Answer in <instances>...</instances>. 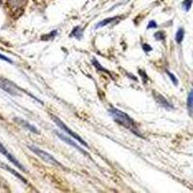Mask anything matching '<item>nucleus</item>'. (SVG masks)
Returning a JSON list of instances; mask_svg holds the SVG:
<instances>
[{"label": "nucleus", "mask_w": 193, "mask_h": 193, "mask_svg": "<svg viewBox=\"0 0 193 193\" xmlns=\"http://www.w3.org/2000/svg\"><path fill=\"white\" fill-rule=\"evenodd\" d=\"M153 96H154L155 100L156 101V104H159L161 107H164L165 109H168V110L173 109V105L162 95H160L159 93L155 91H153Z\"/></svg>", "instance_id": "6"}, {"label": "nucleus", "mask_w": 193, "mask_h": 193, "mask_svg": "<svg viewBox=\"0 0 193 193\" xmlns=\"http://www.w3.org/2000/svg\"><path fill=\"white\" fill-rule=\"evenodd\" d=\"M28 148L31 150L34 154L37 155L40 158H42L44 161L47 162V163H49L51 165H54V166H59V167L63 168V165L60 163L58 160H56V158H54L50 154L45 152L44 150H41V149L35 147V146H28Z\"/></svg>", "instance_id": "2"}, {"label": "nucleus", "mask_w": 193, "mask_h": 193, "mask_svg": "<svg viewBox=\"0 0 193 193\" xmlns=\"http://www.w3.org/2000/svg\"><path fill=\"white\" fill-rule=\"evenodd\" d=\"M0 153H1L2 155H4L6 156V158H8V159L12 162V163L15 164L17 168H20L21 171H23V172H27L26 168H24V167L22 166V164L20 163V162L19 160H17V159L15 158V156L13 155L10 154V153L8 152L7 149H6V148L3 146V145H2L1 143H0Z\"/></svg>", "instance_id": "5"}, {"label": "nucleus", "mask_w": 193, "mask_h": 193, "mask_svg": "<svg viewBox=\"0 0 193 193\" xmlns=\"http://www.w3.org/2000/svg\"><path fill=\"white\" fill-rule=\"evenodd\" d=\"M184 38V29L183 27H180L176 33V42L178 44H180L183 42Z\"/></svg>", "instance_id": "12"}, {"label": "nucleus", "mask_w": 193, "mask_h": 193, "mask_svg": "<svg viewBox=\"0 0 193 193\" xmlns=\"http://www.w3.org/2000/svg\"><path fill=\"white\" fill-rule=\"evenodd\" d=\"M158 27V24H156V22L155 20H151L149 23H148V26L147 28L148 29H152V28H156Z\"/></svg>", "instance_id": "16"}, {"label": "nucleus", "mask_w": 193, "mask_h": 193, "mask_svg": "<svg viewBox=\"0 0 193 193\" xmlns=\"http://www.w3.org/2000/svg\"><path fill=\"white\" fill-rule=\"evenodd\" d=\"M55 133L57 134V136L60 138V139H61L62 141H64L65 143H67V144H69V145H71V146H72L74 148H75V149H77L78 151H79V152L81 153V154H83L84 155H86V156H89V154L88 153H86L85 151H84L83 149H81L79 146H78V145L75 142V141H72V140H71L69 137H67L66 135H64V134H62V133H60V132H58V131H55Z\"/></svg>", "instance_id": "7"}, {"label": "nucleus", "mask_w": 193, "mask_h": 193, "mask_svg": "<svg viewBox=\"0 0 193 193\" xmlns=\"http://www.w3.org/2000/svg\"><path fill=\"white\" fill-rule=\"evenodd\" d=\"M186 104H188V109L189 114H193V90L190 91L188 94Z\"/></svg>", "instance_id": "10"}, {"label": "nucleus", "mask_w": 193, "mask_h": 193, "mask_svg": "<svg viewBox=\"0 0 193 193\" xmlns=\"http://www.w3.org/2000/svg\"><path fill=\"white\" fill-rule=\"evenodd\" d=\"M0 167H2V168H4V169H6V170H8L9 172H11L12 174H13V175H15V176L16 177H17V178H19L20 180H22V182L24 183V184H27V182H26V180L25 179H24L23 177H21L20 176V175L19 174V173H16L15 170H13V169H12V168H10V167H8L7 165H5V164H3V163H0Z\"/></svg>", "instance_id": "9"}, {"label": "nucleus", "mask_w": 193, "mask_h": 193, "mask_svg": "<svg viewBox=\"0 0 193 193\" xmlns=\"http://www.w3.org/2000/svg\"><path fill=\"white\" fill-rule=\"evenodd\" d=\"M51 119L53 120V122L54 123H55L58 126H59V128L60 129H61L62 130H64L65 132H67V133H69L71 137H74L75 138V139L76 140V141H78V142H79L81 145H82V146H84V147H87V148H89V146H88V144L85 142V141H84L83 139H82V138L79 136V135H78L77 133H75V131H72L70 128H68V126H67V125H65L63 122H62V121L61 120H60L58 117H56V116H54V115H51Z\"/></svg>", "instance_id": "3"}, {"label": "nucleus", "mask_w": 193, "mask_h": 193, "mask_svg": "<svg viewBox=\"0 0 193 193\" xmlns=\"http://www.w3.org/2000/svg\"><path fill=\"white\" fill-rule=\"evenodd\" d=\"M0 88L3 89L5 92L9 93L12 96H17L20 95L19 93V89L16 88V86L14 83H12L11 81L4 79V78L0 77Z\"/></svg>", "instance_id": "4"}, {"label": "nucleus", "mask_w": 193, "mask_h": 193, "mask_svg": "<svg viewBox=\"0 0 193 193\" xmlns=\"http://www.w3.org/2000/svg\"><path fill=\"white\" fill-rule=\"evenodd\" d=\"M166 74L168 75V76H169V77H170V79L173 81V83L175 84V85L177 86V85H178V79H177V77L175 76V75L172 74V72H170V71H167V70H166Z\"/></svg>", "instance_id": "14"}, {"label": "nucleus", "mask_w": 193, "mask_h": 193, "mask_svg": "<svg viewBox=\"0 0 193 193\" xmlns=\"http://www.w3.org/2000/svg\"><path fill=\"white\" fill-rule=\"evenodd\" d=\"M142 47H143V49L145 50V52H149V51L152 50V46H149V45H147V44H144V45L142 46Z\"/></svg>", "instance_id": "18"}, {"label": "nucleus", "mask_w": 193, "mask_h": 193, "mask_svg": "<svg viewBox=\"0 0 193 193\" xmlns=\"http://www.w3.org/2000/svg\"><path fill=\"white\" fill-rule=\"evenodd\" d=\"M109 113L115 122H117L121 126H123L124 128L130 129L132 132H134V133L137 134L138 136H140L139 133L136 131V126L133 122V120H132L128 114H126L125 112L117 109L115 107L109 108Z\"/></svg>", "instance_id": "1"}, {"label": "nucleus", "mask_w": 193, "mask_h": 193, "mask_svg": "<svg viewBox=\"0 0 193 193\" xmlns=\"http://www.w3.org/2000/svg\"><path fill=\"white\" fill-rule=\"evenodd\" d=\"M192 2H193V0H184V1L183 2L182 6H183V8L185 12H188L190 10Z\"/></svg>", "instance_id": "13"}, {"label": "nucleus", "mask_w": 193, "mask_h": 193, "mask_svg": "<svg viewBox=\"0 0 193 193\" xmlns=\"http://www.w3.org/2000/svg\"><path fill=\"white\" fill-rule=\"evenodd\" d=\"M155 38L156 40H158V41H162V40H164V39H165V35H164L163 32L159 31V32H158V33H155Z\"/></svg>", "instance_id": "15"}, {"label": "nucleus", "mask_w": 193, "mask_h": 193, "mask_svg": "<svg viewBox=\"0 0 193 193\" xmlns=\"http://www.w3.org/2000/svg\"><path fill=\"white\" fill-rule=\"evenodd\" d=\"M116 19H118L117 16H114V17H109V19H105L104 20H101L100 22H99L98 24H96V28H100V27H104L105 25H107V24L111 23L112 21H114Z\"/></svg>", "instance_id": "11"}, {"label": "nucleus", "mask_w": 193, "mask_h": 193, "mask_svg": "<svg viewBox=\"0 0 193 193\" xmlns=\"http://www.w3.org/2000/svg\"><path fill=\"white\" fill-rule=\"evenodd\" d=\"M0 59L1 60H3V61H6V62H8V63H13V61H12V60L10 59V58H8V57H6L5 55H3V54H0Z\"/></svg>", "instance_id": "17"}, {"label": "nucleus", "mask_w": 193, "mask_h": 193, "mask_svg": "<svg viewBox=\"0 0 193 193\" xmlns=\"http://www.w3.org/2000/svg\"><path fill=\"white\" fill-rule=\"evenodd\" d=\"M15 121H16V123H19L21 126H23L24 129H27L28 130L34 132V133H37V134L40 133L39 130H38L37 129H36L34 126H32L31 124H29L28 122H26L25 120H22V119H20V118H15Z\"/></svg>", "instance_id": "8"}]
</instances>
